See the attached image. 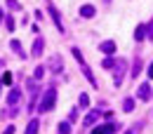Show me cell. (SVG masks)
I'll use <instances>...</instances> for the list:
<instances>
[{
	"instance_id": "obj_1",
	"label": "cell",
	"mask_w": 153,
	"mask_h": 134,
	"mask_svg": "<svg viewBox=\"0 0 153 134\" xmlns=\"http://www.w3.org/2000/svg\"><path fill=\"white\" fill-rule=\"evenodd\" d=\"M54 101H57V90H54V87H50V90L45 92V96L40 99L38 111H40V113H47V111H52V108H54Z\"/></svg>"
},
{
	"instance_id": "obj_2",
	"label": "cell",
	"mask_w": 153,
	"mask_h": 134,
	"mask_svg": "<svg viewBox=\"0 0 153 134\" xmlns=\"http://www.w3.org/2000/svg\"><path fill=\"white\" fill-rule=\"evenodd\" d=\"M71 52H73V57H76V61H78V64H80V68H82V73H85V78L90 80V85H94V87H97V78H94V73L90 71V66L85 64V59H82V52H80L78 47H73Z\"/></svg>"
},
{
	"instance_id": "obj_3",
	"label": "cell",
	"mask_w": 153,
	"mask_h": 134,
	"mask_svg": "<svg viewBox=\"0 0 153 134\" xmlns=\"http://www.w3.org/2000/svg\"><path fill=\"white\" fill-rule=\"evenodd\" d=\"M125 71H127V61H125V59H115V61H113V73H115V76H113V85H115V87H120Z\"/></svg>"
},
{
	"instance_id": "obj_4",
	"label": "cell",
	"mask_w": 153,
	"mask_h": 134,
	"mask_svg": "<svg viewBox=\"0 0 153 134\" xmlns=\"http://www.w3.org/2000/svg\"><path fill=\"white\" fill-rule=\"evenodd\" d=\"M118 130H120L118 122H106V125H101V127H94L92 134H115Z\"/></svg>"
},
{
	"instance_id": "obj_5",
	"label": "cell",
	"mask_w": 153,
	"mask_h": 134,
	"mask_svg": "<svg viewBox=\"0 0 153 134\" xmlns=\"http://www.w3.org/2000/svg\"><path fill=\"white\" fill-rule=\"evenodd\" d=\"M50 17H52V21L57 24V31H59V33H64V24H61V14L57 12V7H54L52 2H50Z\"/></svg>"
},
{
	"instance_id": "obj_6",
	"label": "cell",
	"mask_w": 153,
	"mask_h": 134,
	"mask_svg": "<svg viewBox=\"0 0 153 134\" xmlns=\"http://www.w3.org/2000/svg\"><path fill=\"white\" fill-rule=\"evenodd\" d=\"M42 50H45V40L38 36V38L33 40V50H31V54H33V57H40V54H42Z\"/></svg>"
},
{
	"instance_id": "obj_7",
	"label": "cell",
	"mask_w": 153,
	"mask_h": 134,
	"mask_svg": "<svg viewBox=\"0 0 153 134\" xmlns=\"http://www.w3.org/2000/svg\"><path fill=\"white\" fill-rule=\"evenodd\" d=\"M19 101H21V90H19V87H14V90L10 92V96H7V104H10V106H17Z\"/></svg>"
},
{
	"instance_id": "obj_8",
	"label": "cell",
	"mask_w": 153,
	"mask_h": 134,
	"mask_svg": "<svg viewBox=\"0 0 153 134\" xmlns=\"http://www.w3.org/2000/svg\"><path fill=\"white\" fill-rule=\"evenodd\" d=\"M99 50H101L104 54H113V52H115V42H113V40H104V42L99 45Z\"/></svg>"
},
{
	"instance_id": "obj_9",
	"label": "cell",
	"mask_w": 153,
	"mask_h": 134,
	"mask_svg": "<svg viewBox=\"0 0 153 134\" xmlns=\"http://www.w3.org/2000/svg\"><path fill=\"white\" fill-rule=\"evenodd\" d=\"M99 115H101L99 111H90V113L85 115V127H92L97 120H99Z\"/></svg>"
},
{
	"instance_id": "obj_10",
	"label": "cell",
	"mask_w": 153,
	"mask_h": 134,
	"mask_svg": "<svg viewBox=\"0 0 153 134\" xmlns=\"http://www.w3.org/2000/svg\"><path fill=\"white\" fill-rule=\"evenodd\" d=\"M139 99H144V101H149L151 99V85H139Z\"/></svg>"
},
{
	"instance_id": "obj_11",
	"label": "cell",
	"mask_w": 153,
	"mask_h": 134,
	"mask_svg": "<svg viewBox=\"0 0 153 134\" xmlns=\"http://www.w3.org/2000/svg\"><path fill=\"white\" fill-rule=\"evenodd\" d=\"M94 7H92V5H82V7H80V17H85V19H92V17H94Z\"/></svg>"
},
{
	"instance_id": "obj_12",
	"label": "cell",
	"mask_w": 153,
	"mask_h": 134,
	"mask_svg": "<svg viewBox=\"0 0 153 134\" xmlns=\"http://www.w3.org/2000/svg\"><path fill=\"white\" fill-rule=\"evenodd\" d=\"M38 130H40V122H38V118H33V120L26 125V134H38Z\"/></svg>"
},
{
	"instance_id": "obj_13",
	"label": "cell",
	"mask_w": 153,
	"mask_h": 134,
	"mask_svg": "<svg viewBox=\"0 0 153 134\" xmlns=\"http://www.w3.org/2000/svg\"><path fill=\"white\" fill-rule=\"evenodd\" d=\"M146 38V26L144 24H139L137 26V31H134V40H144Z\"/></svg>"
},
{
	"instance_id": "obj_14",
	"label": "cell",
	"mask_w": 153,
	"mask_h": 134,
	"mask_svg": "<svg viewBox=\"0 0 153 134\" xmlns=\"http://www.w3.org/2000/svg\"><path fill=\"white\" fill-rule=\"evenodd\" d=\"M123 111H125V113H132L134 111V99L132 96H127V99L123 101Z\"/></svg>"
},
{
	"instance_id": "obj_15",
	"label": "cell",
	"mask_w": 153,
	"mask_h": 134,
	"mask_svg": "<svg viewBox=\"0 0 153 134\" xmlns=\"http://www.w3.org/2000/svg\"><path fill=\"white\" fill-rule=\"evenodd\" d=\"M57 134H71V122H59L57 125Z\"/></svg>"
},
{
	"instance_id": "obj_16",
	"label": "cell",
	"mask_w": 153,
	"mask_h": 134,
	"mask_svg": "<svg viewBox=\"0 0 153 134\" xmlns=\"http://www.w3.org/2000/svg\"><path fill=\"white\" fill-rule=\"evenodd\" d=\"M12 50H14V52H17V54H19L21 59L26 57V52H24V50H21V42H19V40H12Z\"/></svg>"
},
{
	"instance_id": "obj_17",
	"label": "cell",
	"mask_w": 153,
	"mask_h": 134,
	"mask_svg": "<svg viewBox=\"0 0 153 134\" xmlns=\"http://www.w3.org/2000/svg\"><path fill=\"white\" fill-rule=\"evenodd\" d=\"M78 104H80V108H87V106H90V96H87V94H80Z\"/></svg>"
},
{
	"instance_id": "obj_18",
	"label": "cell",
	"mask_w": 153,
	"mask_h": 134,
	"mask_svg": "<svg viewBox=\"0 0 153 134\" xmlns=\"http://www.w3.org/2000/svg\"><path fill=\"white\" fill-rule=\"evenodd\" d=\"M139 71H141V59H134V68H132V78L139 76Z\"/></svg>"
},
{
	"instance_id": "obj_19",
	"label": "cell",
	"mask_w": 153,
	"mask_h": 134,
	"mask_svg": "<svg viewBox=\"0 0 153 134\" xmlns=\"http://www.w3.org/2000/svg\"><path fill=\"white\" fill-rule=\"evenodd\" d=\"M7 7H10V10H21V5L17 0H7Z\"/></svg>"
},
{
	"instance_id": "obj_20",
	"label": "cell",
	"mask_w": 153,
	"mask_h": 134,
	"mask_svg": "<svg viewBox=\"0 0 153 134\" xmlns=\"http://www.w3.org/2000/svg\"><path fill=\"white\" fill-rule=\"evenodd\" d=\"M5 26H7V31H14V19L7 17V19H5Z\"/></svg>"
},
{
	"instance_id": "obj_21",
	"label": "cell",
	"mask_w": 153,
	"mask_h": 134,
	"mask_svg": "<svg viewBox=\"0 0 153 134\" xmlns=\"http://www.w3.org/2000/svg\"><path fill=\"white\" fill-rule=\"evenodd\" d=\"M113 61H115V59H111V57L104 59V68H108V71H111V68H113Z\"/></svg>"
},
{
	"instance_id": "obj_22",
	"label": "cell",
	"mask_w": 153,
	"mask_h": 134,
	"mask_svg": "<svg viewBox=\"0 0 153 134\" xmlns=\"http://www.w3.org/2000/svg\"><path fill=\"white\" fill-rule=\"evenodd\" d=\"M146 38H151V40H153V19H151V24L146 26Z\"/></svg>"
},
{
	"instance_id": "obj_23",
	"label": "cell",
	"mask_w": 153,
	"mask_h": 134,
	"mask_svg": "<svg viewBox=\"0 0 153 134\" xmlns=\"http://www.w3.org/2000/svg\"><path fill=\"white\" fill-rule=\"evenodd\" d=\"M33 76H36V80H40V78L45 76V71H42V66H38V68H36V73H33Z\"/></svg>"
},
{
	"instance_id": "obj_24",
	"label": "cell",
	"mask_w": 153,
	"mask_h": 134,
	"mask_svg": "<svg viewBox=\"0 0 153 134\" xmlns=\"http://www.w3.org/2000/svg\"><path fill=\"white\" fill-rule=\"evenodd\" d=\"M2 82H5V85H10V82H12V76H10V73H5V76H2Z\"/></svg>"
},
{
	"instance_id": "obj_25",
	"label": "cell",
	"mask_w": 153,
	"mask_h": 134,
	"mask_svg": "<svg viewBox=\"0 0 153 134\" xmlns=\"http://www.w3.org/2000/svg\"><path fill=\"white\" fill-rule=\"evenodd\" d=\"M2 134H14V125H10V127H7V130H5Z\"/></svg>"
},
{
	"instance_id": "obj_26",
	"label": "cell",
	"mask_w": 153,
	"mask_h": 134,
	"mask_svg": "<svg viewBox=\"0 0 153 134\" xmlns=\"http://www.w3.org/2000/svg\"><path fill=\"white\" fill-rule=\"evenodd\" d=\"M149 78H153V64L149 66Z\"/></svg>"
},
{
	"instance_id": "obj_27",
	"label": "cell",
	"mask_w": 153,
	"mask_h": 134,
	"mask_svg": "<svg viewBox=\"0 0 153 134\" xmlns=\"http://www.w3.org/2000/svg\"><path fill=\"white\" fill-rule=\"evenodd\" d=\"M2 21H5V12L0 10V24H2Z\"/></svg>"
},
{
	"instance_id": "obj_28",
	"label": "cell",
	"mask_w": 153,
	"mask_h": 134,
	"mask_svg": "<svg viewBox=\"0 0 153 134\" xmlns=\"http://www.w3.org/2000/svg\"><path fill=\"white\" fill-rule=\"evenodd\" d=\"M125 134H134V132H132V130H130V132H125Z\"/></svg>"
}]
</instances>
